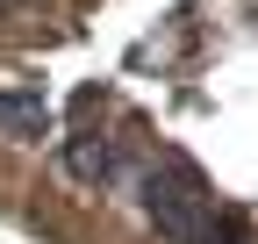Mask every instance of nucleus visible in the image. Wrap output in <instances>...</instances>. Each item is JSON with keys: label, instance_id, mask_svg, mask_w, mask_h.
<instances>
[{"label": "nucleus", "instance_id": "f257e3e1", "mask_svg": "<svg viewBox=\"0 0 258 244\" xmlns=\"http://www.w3.org/2000/svg\"><path fill=\"white\" fill-rule=\"evenodd\" d=\"M137 208H144V223L165 244H201L222 201L208 194V179L194 172L186 158H158V165L137 172Z\"/></svg>", "mask_w": 258, "mask_h": 244}, {"label": "nucleus", "instance_id": "f03ea898", "mask_svg": "<svg viewBox=\"0 0 258 244\" xmlns=\"http://www.w3.org/2000/svg\"><path fill=\"white\" fill-rule=\"evenodd\" d=\"M57 165L72 172V179H86V187H122L129 179V165H122V151H115V137H64V151H57Z\"/></svg>", "mask_w": 258, "mask_h": 244}, {"label": "nucleus", "instance_id": "7ed1b4c3", "mask_svg": "<svg viewBox=\"0 0 258 244\" xmlns=\"http://www.w3.org/2000/svg\"><path fill=\"white\" fill-rule=\"evenodd\" d=\"M43 130H50V108H43V94H0V137L36 144Z\"/></svg>", "mask_w": 258, "mask_h": 244}, {"label": "nucleus", "instance_id": "20e7f679", "mask_svg": "<svg viewBox=\"0 0 258 244\" xmlns=\"http://www.w3.org/2000/svg\"><path fill=\"white\" fill-rule=\"evenodd\" d=\"M201 244H251V223H244V208H230V201H222L215 208V223H208V237Z\"/></svg>", "mask_w": 258, "mask_h": 244}]
</instances>
